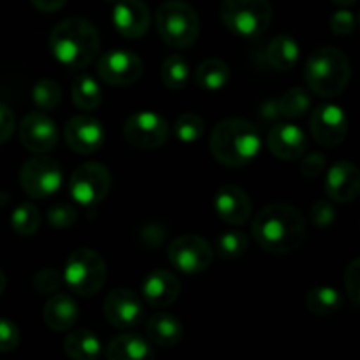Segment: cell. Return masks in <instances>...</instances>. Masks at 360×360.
Segmentation results:
<instances>
[{
    "label": "cell",
    "mask_w": 360,
    "mask_h": 360,
    "mask_svg": "<svg viewBox=\"0 0 360 360\" xmlns=\"http://www.w3.org/2000/svg\"><path fill=\"white\" fill-rule=\"evenodd\" d=\"M345 288L352 304L357 306L360 301V259H354L345 271Z\"/></svg>",
    "instance_id": "39"
},
{
    "label": "cell",
    "mask_w": 360,
    "mask_h": 360,
    "mask_svg": "<svg viewBox=\"0 0 360 360\" xmlns=\"http://www.w3.org/2000/svg\"><path fill=\"white\" fill-rule=\"evenodd\" d=\"M108 267L95 250L77 248L69 255L63 269V281L74 294L91 297L104 287Z\"/></svg>",
    "instance_id": "7"
},
{
    "label": "cell",
    "mask_w": 360,
    "mask_h": 360,
    "mask_svg": "<svg viewBox=\"0 0 360 360\" xmlns=\"http://www.w3.org/2000/svg\"><path fill=\"white\" fill-rule=\"evenodd\" d=\"M309 214H311V221L316 227H329L336 220V210L327 200H319V202L313 204Z\"/></svg>",
    "instance_id": "40"
},
{
    "label": "cell",
    "mask_w": 360,
    "mask_h": 360,
    "mask_svg": "<svg viewBox=\"0 0 360 360\" xmlns=\"http://www.w3.org/2000/svg\"><path fill=\"white\" fill-rule=\"evenodd\" d=\"M267 62L276 70H290L297 65L301 58V49L297 41L290 35H278L267 46Z\"/></svg>",
    "instance_id": "25"
},
{
    "label": "cell",
    "mask_w": 360,
    "mask_h": 360,
    "mask_svg": "<svg viewBox=\"0 0 360 360\" xmlns=\"http://www.w3.org/2000/svg\"><path fill=\"white\" fill-rule=\"evenodd\" d=\"M178 276L167 269H157L148 274L143 281L144 302L153 308H165L171 306L179 297Z\"/></svg>",
    "instance_id": "21"
},
{
    "label": "cell",
    "mask_w": 360,
    "mask_h": 360,
    "mask_svg": "<svg viewBox=\"0 0 360 360\" xmlns=\"http://www.w3.org/2000/svg\"><path fill=\"white\" fill-rule=\"evenodd\" d=\"M11 225L14 232L20 236H34L41 227V213L37 207L30 202H23L13 211Z\"/></svg>",
    "instance_id": "32"
},
{
    "label": "cell",
    "mask_w": 360,
    "mask_h": 360,
    "mask_svg": "<svg viewBox=\"0 0 360 360\" xmlns=\"http://www.w3.org/2000/svg\"><path fill=\"white\" fill-rule=\"evenodd\" d=\"M162 81L172 91L183 90L190 81L188 62L181 55H169L162 63Z\"/></svg>",
    "instance_id": "30"
},
{
    "label": "cell",
    "mask_w": 360,
    "mask_h": 360,
    "mask_svg": "<svg viewBox=\"0 0 360 360\" xmlns=\"http://www.w3.org/2000/svg\"><path fill=\"white\" fill-rule=\"evenodd\" d=\"M20 185L28 197L46 199L62 188L63 171L58 162L49 157L30 158L20 171Z\"/></svg>",
    "instance_id": "9"
},
{
    "label": "cell",
    "mask_w": 360,
    "mask_h": 360,
    "mask_svg": "<svg viewBox=\"0 0 360 360\" xmlns=\"http://www.w3.org/2000/svg\"><path fill=\"white\" fill-rule=\"evenodd\" d=\"M206 122L197 112H183L174 122V136L181 143H195L204 136Z\"/></svg>",
    "instance_id": "34"
},
{
    "label": "cell",
    "mask_w": 360,
    "mask_h": 360,
    "mask_svg": "<svg viewBox=\"0 0 360 360\" xmlns=\"http://www.w3.org/2000/svg\"><path fill=\"white\" fill-rule=\"evenodd\" d=\"M195 83L206 91H218L231 79V67L220 58H207L195 69Z\"/></svg>",
    "instance_id": "27"
},
{
    "label": "cell",
    "mask_w": 360,
    "mask_h": 360,
    "mask_svg": "<svg viewBox=\"0 0 360 360\" xmlns=\"http://www.w3.org/2000/svg\"><path fill=\"white\" fill-rule=\"evenodd\" d=\"M157 30L167 46L186 49L195 44L200 21L190 4L183 0H167L157 11Z\"/></svg>",
    "instance_id": "5"
},
{
    "label": "cell",
    "mask_w": 360,
    "mask_h": 360,
    "mask_svg": "<svg viewBox=\"0 0 360 360\" xmlns=\"http://www.w3.org/2000/svg\"><path fill=\"white\" fill-rule=\"evenodd\" d=\"M65 143L74 153H95L105 143L104 125L91 116H74L65 125Z\"/></svg>",
    "instance_id": "16"
},
{
    "label": "cell",
    "mask_w": 360,
    "mask_h": 360,
    "mask_svg": "<svg viewBox=\"0 0 360 360\" xmlns=\"http://www.w3.org/2000/svg\"><path fill=\"white\" fill-rule=\"evenodd\" d=\"M123 136L137 150H157L167 141L169 123L158 112L139 111L127 118Z\"/></svg>",
    "instance_id": "10"
},
{
    "label": "cell",
    "mask_w": 360,
    "mask_h": 360,
    "mask_svg": "<svg viewBox=\"0 0 360 360\" xmlns=\"http://www.w3.org/2000/svg\"><path fill=\"white\" fill-rule=\"evenodd\" d=\"M63 283V276L56 269H41L34 276V288L39 294H55Z\"/></svg>",
    "instance_id": "37"
},
{
    "label": "cell",
    "mask_w": 360,
    "mask_h": 360,
    "mask_svg": "<svg viewBox=\"0 0 360 360\" xmlns=\"http://www.w3.org/2000/svg\"><path fill=\"white\" fill-rule=\"evenodd\" d=\"M150 9L143 0H118L112 9V25L120 35L139 39L150 28Z\"/></svg>",
    "instance_id": "18"
},
{
    "label": "cell",
    "mask_w": 360,
    "mask_h": 360,
    "mask_svg": "<svg viewBox=\"0 0 360 360\" xmlns=\"http://www.w3.org/2000/svg\"><path fill=\"white\" fill-rule=\"evenodd\" d=\"M220 18L238 37L255 39L269 28L273 7L269 0H224Z\"/></svg>",
    "instance_id": "6"
},
{
    "label": "cell",
    "mask_w": 360,
    "mask_h": 360,
    "mask_svg": "<svg viewBox=\"0 0 360 360\" xmlns=\"http://www.w3.org/2000/svg\"><path fill=\"white\" fill-rule=\"evenodd\" d=\"M7 200H9V197H7L6 193H2V192H0V206H4V204H6Z\"/></svg>",
    "instance_id": "48"
},
{
    "label": "cell",
    "mask_w": 360,
    "mask_h": 360,
    "mask_svg": "<svg viewBox=\"0 0 360 360\" xmlns=\"http://www.w3.org/2000/svg\"><path fill=\"white\" fill-rule=\"evenodd\" d=\"M248 250V236L241 231L224 232L217 239V252L224 260H236Z\"/></svg>",
    "instance_id": "35"
},
{
    "label": "cell",
    "mask_w": 360,
    "mask_h": 360,
    "mask_svg": "<svg viewBox=\"0 0 360 360\" xmlns=\"http://www.w3.org/2000/svg\"><path fill=\"white\" fill-rule=\"evenodd\" d=\"M101 49L97 27L84 18H67L49 34V51L56 62L70 69L90 65Z\"/></svg>",
    "instance_id": "2"
},
{
    "label": "cell",
    "mask_w": 360,
    "mask_h": 360,
    "mask_svg": "<svg viewBox=\"0 0 360 360\" xmlns=\"http://www.w3.org/2000/svg\"><path fill=\"white\" fill-rule=\"evenodd\" d=\"M333 2L340 7H348V6H354L357 0H333Z\"/></svg>",
    "instance_id": "47"
},
{
    "label": "cell",
    "mask_w": 360,
    "mask_h": 360,
    "mask_svg": "<svg viewBox=\"0 0 360 360\" xmlns=\"http://www.w3.org/2000/svg\"><path fill=\"white\" fill-rule=\"evenodd\" d=\"M304 306L308 311L319 316H329L343 306V295L333 287H313L304 297Z\"/></svg>",
    "instance_id": "28"
},
{
    "label": "cell",
    "mask_w": 360,
    "mask_h": 360,
    "mask_svg": "<svg viewBox=\"0 0 360 360\" xmlns=\"http://www.w3.org/2000/svg\"><path fill=\"white\" fill-rule=\"evenodd\" d=\"M21 334L14 322L0 319V354H9L20 345Z\"/></svg>",
    "instance_id": "38"
},
{
    "label": "cell",
    "mask_w": 360,
    "mask_h": 360,
    "mask_svg": "<svg viewBox=\"0 0 360 360\" xmlns=\"http://www.w3.org/2000/svg\"><path fill=\"white\" fill-rule=\"evenodd\" d=\"M350 60L341 49L323 46L308 56L304 79L309 90L320 97H336L350 81Z\"/></svg>",
    "instance_id": "4"
},
{
    "label": "cell",
    "mask_w": 360,
    "mask_h": 360,
    "mask_svg": "<svg viewBox=\"0 0 360 360\" xmlns=\"http://www.w3.org/2000/svg\"><path fill=\"white\" fill-rule=\"evenodd\" d=\"M257 245L273 255H287L304 243L306 224L290 204H269L259 211L252 224Z\"/></svg>",
    "instance_id": "1"
},
{
    "label": "cell",
    "mask_w": 360,
    "mask_h": 360,
    "mask_svg": "<svg viewBox=\"0 0 360 360\" xmlns=\"http://www.w3.org/2000/svg\"><path fill=\"white\" fill-rule=\"evenodd\" d=\"M355 16L350 13V11H338V13L333 14V18H330V30L334 32L336 35H341V37H345V35H350L354 34L355 30Z\"/></svg>",
    "instance_id": "41"
},
{
    "label": "cell",
    "mask_w": 360,
    "mask_h": 360,
    "mask_svg": "<svg viewBox=\"0 0 360 360\" xmlns=\"http://www.w3.org/2000/svg\"><path fill=\"white\" fill-rule=\"evenodd\" d=\"M111 172L98 162H86L72 172L69 179V192L74 202L91 207L101 204L111 190Z\"/></svg>",
    "instance_id": "8"
},
{
    "label": "cell",
    "mask_w": 360,
    "mask_h": 360,
    "mask_svg": "<svg viewBox=\"0 0 360 360\" xmlns=\"http://www.w3.org/2000/svg\"><path fill=\"white\" fill-rule=\"evenodd\" d=\"M6 285H7V278L6 274H4V271L0 269V295H2L4 290H6Z\"/></svg>",
    "instance_id": "46"
},
{
    "label": "cell",
    "mask_w": 360,
    "mask_h": 360,
    "mask_svg": "<svg viewBox=\"0 0 360 360\" xmlns=\"http://www.w3.org/2000/svg\"><path fill=\"white\" fill-rule=\"evenodd\" d=\"M262 139L253 123L243 118H227L218 123L210 137V150L214 160L225 167H243L259 155Z\"/></svg>",
    "instance_id": "3"
},
{
    "label": "cell",
    "mask_w": 360,
    "mask_h": 360,
    "mask_svg": "<svg viewBox=\"0 0 360 360\" xmlns=\"http://www.w3.org/2000/svg\"><path fill=\"white\" fill-rule=\"evenodd\" d=\"M326 157L322 153H309L302 160L301 172L306 178H316V176L322 174V171L326 169Z\"/></svg>",
    "instance_id": "42"
},
{
    "label": "cell",
    "mask_w": 360,
    "mask_h": 360,
    "mask_svg": "<svg viewBox=\"0 0 360 360\" xmlns=\"http://www.w3.org/2000/svg\"><path fill=\"white\" fill-rule=\"evenodd\" d=\"M172 266L183 274H199L213 262V248L204 238L197 234L179 236L167 250Z\"/></svg>",
    "instance_id": "11"
},
{
    "label": "cell",
    "mask_w": 360,
    "mask_h": 360,
    "mask_svg": "<svg viewBox=\"0 0 360 360\" xmlns=\"http://www.w3.org/2000/svg\"><path fill=\"white\" fill-rule=\"evenodd\" d=\"M30 2L34 4L35 9L42 11V13H55L65 6L67 0H30Z\"/></svg>",
    "instance_id": "44"
},
{
    "label": "cell",
    "mask_w": 360,
    "mask_h": 360,
    "mask_svg": "<svg viewBox=\"0 0 360 360\" xmlns=\"http://www.w3.org/2000/svg\"><path fill=\"white\" fill-rule=\"evenodd\" d=\"M267 148L274 157L281 158V160H297L308 148V137H306L304 130L295 123L281 122L269 130Z\"/></svg>",
    "instance_id": "17"
},
{
    "label": "cell",
    "mask_w": 360,
    "mask_h": 360,
    "mask_svg": "<svg viewBox=\"0 0 360 360\" xmlns=\"http://www.w3.org/2000/svg\"><path fill=\"white\" fill-rule=\"evenodd\" d=\"M63 352L74 360H97L102 354V343L91 330L79 329L67 334Z\"/></svg>",
    "instance_id": "26"
},
{
    "label": "cell",
    "mask_w": 360,
    "mask_h": 360,
    "mask_svg": "<svg viewBox=\"0 0 360 360\" xmlns=\"http://www.w3.org/2000/svg\"><path fill=\"white\" fill-rule=\"evenodd\" d=\"M146 334L151 343L162 348H172L181 341L183 326L174 315L155 313L146 322Z\"/></svg>",
    "instance_id": "23"
},
{
    "label": "cell",
    "mask_w": 360,
    "mask_h": 360,
    "mask_svg": "<svg viewBox=\"0 0 360 360\" xmlns=\"http://www.w3.org/2000/svg\"><path fill=\"white\" fill-rule=\"evenodd\" d=\"M46 220L55 229H67L77 220V210L72 204L58 202L51 206L46 213Z\"/></svg>",
    "instance_id": "36"
},
{
    "label": "cell",
    "mask_w": 360,
    "mask_h": 360,
    "mask_svg": "<svg viewBox=\"0 0 360 360\" xmlns=\"http://www.w3.org/2000/svg\"><path fill=\"white\" fill-rule=\"evenodd\" d=\"M104 315L115 329L130 330L144 320V304L130 288H115L105 297Z\"/></svg>",
    "instance_id": "13"
},
{
    "label": "cell",
    "mask_w": 360,
    "mask_h": 360,
    "mask_svg": "<svg viewBox=\"0 0 360 360\" xmlns=\"http://www.w3.org/2000/svg\"><path fill=\"white\" fill-rule=\"evenodd\" d=\"M72 101L81 111H95L102 102V90L90 76H79L72 84Z\"/></svg>",
    "instance_id": "29"
},
{
    "label": "cell",
    "mask_w": 360,
    "mask_h": 360,
    "mask_svg": "<svg viewBox=\"0 0 360 360\" xmlns=\"http://www.w3.org/2000/svg\"><path fill=\"white\" fill-rule=\"evenodd\" d=\"M309 129L316 143L333 148L345 141L348 134V118L340 105L322 104L313 111Z\"/></svg>",
    "instance_id": "14"
},
{
    "label": "cell",
    "mask_w": 360,
    "mask_h": 360,
    "mask_svg": "<svg viewBox=\"0 0 360 360\" xmlns=\"http://www.w3.org/2000/svg\"><path fill=\"white\" fill-rule=\"evenodd\" d=\"M20 141L32 153H48L58 143V129L44 112L32 111L21 120Z\"/></svg>",
    "instance_id": "15"
},
{
    "label": "cell",
    "mask_w": 360,
    "mask_h": 360,
    "mask_svg": "<svg viewBox=\"0 0 360 360\" xmlns=\"http://www.w3.org/2000/svg\"><path fill=\"white\" fill-rule=\"evenodd\" d=\"M32 101L37 105L41 111H51L62 101V88L56 83L55 79H49V77H44V79L37 81L34 84V90H32Z\"/></svg>",
    "instance_id": "33"
},
{
    "label": "cell",
    "mask_w": 360,
    "mask_h": 360,
    "mask_svg": "<svg viewBox=\"0 0 360 360\" xmlns=\"http://www.w3.org/2000/svg\"><path fill=\"white\" fill-rule=\"evenodd\" d=\"M260 116H262L266 122H274V120L280 116V111H278V102L276 101H267L260 105Z\"/></svg>",
    "instance_id": "45"
},
{
    "label": "cell",
    "mask_w": 360,
    "mask_h": 360,
    "mask_svg": "<svg viewBox=\"0 0 360 360\" xmlns=\"http://www.w3.org/2000/svg\"><path fill=\"white\" fill-rule=\"evenodd\" d=\"M278 111L280 116L283 118H301L302 115L309 111L311 108V97H309L308 91L304 88H290V90L285 91L280 98H278Z\"/></svg>",
    "instance_id": "31"
},
{
    "label": "cell",
    "mask_w": 360,
    "mask_h": 360,
    "mask_svg": "<svg viewBox=\"0 0 360 360\" xmlns=\"http://www.w3.org/2000/svg\"><path fill=\"white\" fill-rule=\"evenodd\" d=\"M14 127H16V120H14L13 111L6 104L0 102V144L11 139V136L14 132Z\"/></svg>",
    "instance_id": "43"
},
{
    "label": "cell",
    "mask_w": 360,
    "mask_h": 360,
    "mask_svg": "<svg viewBox=\"0 0 360 360\" xmlns=\"http://www.w3.org/2000/svg\"><path fill=\"white\" fill-rule=\"evenodd\" d=\"M214 210L229 225H245L252 218V199L236 185H224L214 195Z\"/></svg>",
    "instance_id": "19"
},
{
    "label": "cell",
    "mask_w": 360,
    "mask_h": 360,
    "mask_svg": "<svg viewBox=\"0 0 360 360\" xmlns=\"http://www.w3.org/2000/svg\"><path fill=\"white\" fill-rule=\"evenodd\" d=\"M105 355L111 360H146L153 359L150 343L137 334H120L108 345Z\"/></svg>",
    "instance_id": "24"
},
{
    "label": "cell",
    "mask_w": 360,
    "mask_h": 360,
    "mask_svg": "<svg viewBox=\"0 0 360 360\" xmlns=\"http://www.w3.org/2000/svg\"><path fill=\"white\" fill-rule=\"evenodd\" d=\"M143 60L129 49H111L98 58L97 74L112 86H129L143 76Z\"/></svg>",
    "instance_id": "12"
},
{
    "label": "cell",
    "mask_w": 360,
    "mask_h": 360,
    "mask_svg": "<svg viewBox=\"0 0 360 360\" xmlns=\"http://www.w3.org/2000/svg\"><path fill=\"white\" fill-rule=\"evenodd\" d=\"M79 319L77 302L69 294H53L44 306V322L55 333H65Z\"/></svg>",
    "instance_id": "22"
},
{
    "label": "cell",
    "mask_w": 360,
    "mask_h": 360,
    "mask_svg": "<svg viewBox=\"0 0 360 360\" xmlns=\"http://www.w3.org/2000/svg\"><path fill=\"white\" fill-rule=\"evenodd\" d=\"M326 192L334 202H352L360 192V172L355 164L340 160L329 169L326 178Z\"/></svg>",
    "instance_id": "20"
}]
</instances>
